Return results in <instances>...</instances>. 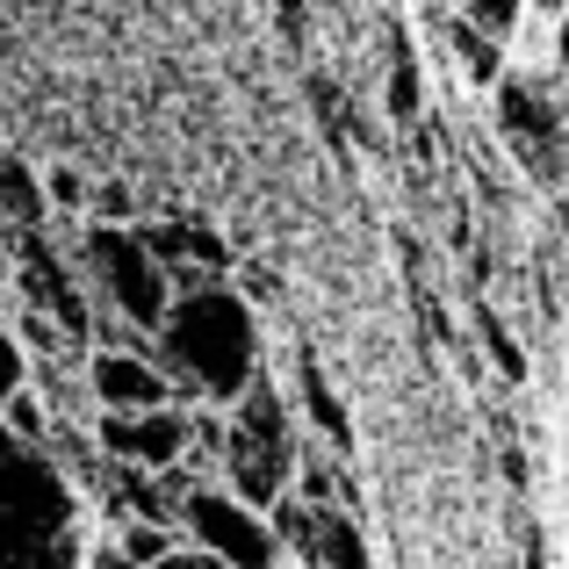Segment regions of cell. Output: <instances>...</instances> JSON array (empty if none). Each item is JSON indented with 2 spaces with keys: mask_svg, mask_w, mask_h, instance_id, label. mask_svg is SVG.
<instances>
[{
  "mask_svg": "<svg viewBox=\"0 0 569 569\" xmlns=\"http://www.w3.org/2000/svg\"><path fill=\"white\" fill-rule=\"evenodd\" d=\"M152 353L167 361V376L181 382V403H209L231 411L252 382H260V318L238 296V281H194L173 296L167 325L152 332Z\"/></svg>",
  "mask_w": 569,
  "mask_h": 569,
  "instance_id": "obj_1",
  "label": "cell"
},
{
  "mask_svg": "<svg viewBox=\"0 0 569 569\" xmlns=\"http://www.w3.org/2000/svg\"><path fill=\"white\" fill-rule=\"evenodd\" d=\"M0 569H87L80 483L51 447H29L0 418Z\"/></svg>",
  "mask_w": 569,
  "mask_h": 569,
  "instance_id": "obj_2",
  "label": "cell"
},
{
  "mask_svg": "<svg viewBox=\"0 0 569 569\" xmlns=\"http://www.w3.org/2000/svg\"><path fill=\"white\" fill-rule=\"evenodd\" d=\"M80 274H87V289H94V303L116 310L138 339H152L159 325H167L173 296H181L173 274L159 267V252L144 246L138 223H87L80 231Z\"/></svg>",
  "mask_w": 569,
  "mask_h": 569,
  "instance_id": "obj_3",
  "label": "cell"
},
{
  "mask_svg": "<svg viewBox=\"0 0 569 569\" xmlns=\"http://www.w3.org/2000/svg\"><path fill=\"white\" fill-rule=\"evenodd\" d=\"M181 541L194 556L223 562V569H274L289 548H281L274 519L260 505H246L231 483H194L181 498Z\"/></svg>",
  "mask_w": 569,
  "mask_h": 569,
  "instance_id": "obj_4",
  "label": "cell"
},
{
  "mask_svg": "<svg viewBox=\"0 0 569 569\" xmlns=\"http://www.w3.org/2000/svg\"><path fill=\"white\" fill-rule=\"evenodd\" d=\"M14 281H22V303L58 318V332L72 347H94V289L72 260H58V246L43 231H14Z\"/></svg>",
  "mask_w": 569,
  "mask_h": 569,
  "instance_id": "obj_5",
  "label": "cell"
},
{
  "mask_svg": "<svg viewBox=\"0 0 569 569\" xmlns=\"http://www.w3.org/2000/svg\"><path fill=\"white\" fill-rule=\"evenodd\" d=\"M94 440L116 469H181L194 455V411L181 403H159V411H94Z\"/></svg>",
  "mask_w": 569,
  "mask_h": 569,
  "instance_id": "obj_6",
  "label": "cell"
},
{
  "mask_svg": "<svg viewBox=\"0 0 569 569\" xmlns=\"http://www.w3.org/2000/svg\"><path fill=\"white\" fill-rule=\"evenodd\" d=\"M490 101H498V138L512 144L519 167L541 173V181H562V167H569V130H562V109H556V101H548L533 80H512V72L490 87Z\"/></svg>",
  "mask_w": 569,
  "mask_h": 569,
  "instance_id": "obj_7",
  "label": "cell"
},
{
  "mask_svg": "<svg viewBox=\"0 0 569 569\" xmlns=\"http://www.w3.org/2000/svg\"><path fill=\"white\" fill-rule=\"evenodd\" d=\"M87 397L94 411H159L181 403V382L152 347H87Z\"/></svg>",
  "mask_w": 569,
  "mask_h": 569,
  "instance_id": "obj_8",
  "label": "cell"
},
{
  "mask_svg": "<svg viewBox=\"0 0 569 569\" xmlns=\"http://www.w3.org/2000/svg\"><path fill=\"white\" fill-rule=\"evenodd\" d=\"M144 246L159 252V267L173 274V289H194V281H223L231 274V246H223L209 223L173 217V223H138Z\"/></svg>",
  "mask_w": 569,
  "mask_h": 569,
  "instance_id": "obj_9",
  "label": "cell"
},
{
  "mask_svg": "<svg viewBox=\"0 0 569 569\" xmlns=\"http://www.w3.org/2000/svg\"><path fill=\"white\" fill-rule=\"evenodd\" d=\"M440 29H447V51H455V72L469 87H498L505 80V37L498 29H483L461 8H440Z\"/></svg>",
  "mask_w": 569,
  "mask_h": 569,
  "instance_id": "obj_10",
  "label": "cell"
},
{
  "mask_svg": "<svg viewBox=\"0 0 569 569\" xmlns=\"http://www.w3.org/2000/svg\"><path fill=\"white\" fill-rule=\"evenodd\" d=\"M296 397H303L310 426L325 432V447H339V455H347V447H353V411H347V397L332 389V376L318 368V353H296Z\"/></svg>",
  "mask_w": 569,
  "mask_h": 569,
  "instance_id": "obj_11",
  "label": "cell"
},
{
  "mask_svg": "<svg viewBox=\"0 0 569 569\" xmlns=\"http://www.w3.org/2000/svg\"><path fill=\"white\" fill-rule=\"evenodd\" d=\"M43 217H51L43 173L29 167V159L0 152V223H8V231H43Z\"/></svg>",
  "mask_w": 569,
  "mask_h": 569,
  "instance_id": "obj_12",
  "label": "cell"
},
{
  "mask_svg": "<svg viewBox=\"0 0 569 569\" xmlns=\"http://www.w3.org/2000/svg\"><path fill=\"white\" fill-rule=\"evenodd\" d=\"M223 418H231L238 432H252V440H267V447H296V426H289V397H281V389L267 382V376L252 382V389H246V397H238V403H231Z\"/></svg>",
  "mask_w": 569,
  "mask_h": 569,
  "instance_id": "obj_13",
  "label": "cell"
},
{
  "mask_svg": "<svg viewBox=\"0 0 569 569\" xmlns=\"http://www.w3.org/2000/svg\"><path fill=\"white\" fill-rule=\"evenodd\" d=\"M382 109L389 123H418L426 116V66H418V51L389 29V72H382Z\"/></svg>",
  "mask_w": 569,
  "mask_h": 569,
  "instance_id": "obj_14",
  "label": "cell"
},
{
  "mask_svg": "<svg viewBox=\"0 0 569 569\" xmlns=\"http://www.w3.org/2000/svg\"><path fill=\"white\" fill-rule=\"evenodd\" d=\"M310 569H376L368 533L347 519V505H318V548H310Z\"/></svg>",
  "mask_w": 569,
  "mask_h": 569,
  "instance_id": "obj_15",
  "label": "cell"
},
{
  "mask_svg": "<svg viewBox=\"0 0 569 569\" xmlns=\"http://www.w3.org/2000/svg\"><path fill=\"white\" fill-rule=\"evenodd\" d=\"M116 548H123L138 569H159L167 556H181V527H159V519H123V527H116Z\"/></svg>",
  "mask_w": 569,
  "mask_h": 569,
  "instance_id": "obj_16",
  "label": "cell"
},
{
  "mask_svg": "<svg viewBox=\"0 0 569 569\" xmlns=\"http://www.w3.org/2000/svg\"><path fill=\"white\" fill-rule=\"evenodd\" d=\"M476 332H483V347H490V361H498L505 382H527V347L505 332V318H498L490 303H476Z\"/></svg>",
  "mask_w": 569,
  "mask_h": 569,
  "instance_id": "obj_17",
  "label": "cell"
},
{
  "mask_svg": "<svg viewBox=\"0 0 569 569\" xmlns=\"http://www.w3.org/2000/svg\"><path fill=\"white\" fill-rule=\"evenodd\" d=\"M0 418H8V432H14V440H29V447H51V432H58V411L37 397V389H22Z\"/></svg>",
  "mask_w": 569,
  "mask_h": 569,
  "instance_id": "obj_18",
  "label": "cell"
},
{
  "mask_svg": "<svg viewBox=\"0 0 569 569\" xmlns=\"http://www.w3.org/2000/svg\"><path fill=\"white\" fill-rule=\"evenodd\" d=\"M22 389H29V347H22L14 325H0V411H8Z\"/></svg>",
  "mask_w": 569,
  "mask_h": 569,
  "instance_id": "obj_19",
  "label": "cell"
},
{
  "mask_svg": "<svg viewBox=\"0 0 569 569\" xmlns=\"http://www.w3.org/2000/svg\"><path fill=\"white\" fill-rule=\"evenodd\" d=\"M447 8L476 14V22H483V29H498V37H512V29L527 22V0H447Z\"/></svg>",
  "mask_w": 569,
  "mask_h": 569,
  "instance_id": "obj_20",
  "label": "cell"
},
{
  "mask_svg": "<svg viewBox=\"0 0 569 569\" xmlns=\"http://www.w3.org/2000/svg\"><path fill=\"white\" fill-rule=\"evenodd\" d=\"M43 194H51V209H87L94 202V181H87L80 167H51L43 173Z\"/></svg>",
  "mask_w": 569,
  "mask_h": 569,
  "instance_id": "obj_21",
  "label": "cell"
},
{
  "mask_svg": "<svg viewBox=\"0 0 569 569\" xmlns=\"http://www.w3.org/2000/svg\"><path fill=\"white\" fill-rule=\"evenodd\" d=\"M87 209H94V223H130V217H138V202H130V188H123V181H101Z\"/></svg>",
  "mask_w": 569,
  "mask_h": 569,
  "instance_id": "obj_22",
  "label": "cell"
},
{
  "mask_svg": "<svg viewBox=\"0 0 569 569\" xmlns=\"http://www.w3.org/2000/svg\"><path fill=\"white\" fill-rule=\"evenodd\" d=\"M87 569H138V562H130L116 541H101V548H87Z\"/></svg>",
  "mask_w": 569,
  "mask_h": 569,
  "instance_id": "obj_23",
  "label": "cell"
},
{
  "mask_svg": "<svg viewBox=\"0 0 569 569\" xmlns=\"http://www.w3.org/2000/svg\"><path fill=\"white\" fill-rule=\"evenodd\" d=\"M159 569H223V562H209V556H194V548H181V556H167Z\"/></svg>",
  "mask_w": 569,
  "mask_h": 569,
  "instance_id": "obj_24",
  "label": "cell"
},
{
  "mask_svg": "<svg viewBox=\"0 0 569 569\" xmlns=\"http://www.w3.org/2000/svg\"><path fill=\"white\" fill-rule=\"evenodd\" d=\"M281 29H289V37H303V0H281Z\"/></svg>",
  "mask_w": 569,
  "mask_h": 569,
  "instance_id": "obj_25",
  "label": "cell"
},
{
  "mask_svg": "<svg viewBox=\"0 0 569 569\" xmlns=\"http://www.w3.org/2000/svg\"><path fill=\"white\" fill-rule=\"evenodd\" d=\"M556 66L569 72V14H556Z\"/></svg>",
  "mask_w": 569,
  "mask_h": 569,
  "instance_id": "obj_26",
  "label": "cell"
},
{
  "mask_svg": "<svg viewBox=\"0 0 569 569\" xmlns=\"http://www.w3.org/2000/svg\"><path fill=\"white\" fill-rule=\"evenodd\" d=\"M533 14H569V0H527Z\"/></svg>",
  "mask_w": 569,
  "mask_h": 569,
  "instance_id": "obj_27",
  "label": "cell"
},
{
  "mask_svg": "<svg viewBox=\"0 0 569 569\" xmlns=\"http://www.w3.org/2000/svg\"><path fill=\"white\" fill-rule=\"evenodd\" d=\"M274 569H303V562H296V556H281V562H274Z\"/></svg>",
  "mask_w": 569,
  "mask_h": 569,
  "instance_id": "obj_28",
  "label": "cell"
}]
</instances>
